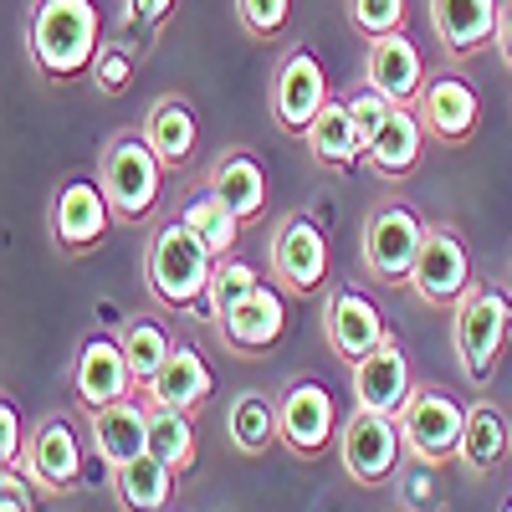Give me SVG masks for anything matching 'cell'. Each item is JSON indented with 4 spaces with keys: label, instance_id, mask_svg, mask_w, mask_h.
<instances>
[{
    "label": "cell",
    "instance_id": "484cf974",
    "mask_svg": "<svg viewBox=\"0 0 512 512\" xmlns=\"http://www.w3.org/2000/svg\"><path fill=\"white\" fill-rule=\"evenodd\" d=\"M303 144H308V154H313L318 169H354V164H364V134H359V123H354L349 98L344 103L328 98L323 113L313 118V128L303 134Z\"/></svg>",
    "mask_w": 512,
    "mask_h": 512
},
{
    "label": "cell",
    "instance_id": "603a6c76",
    "mask_svg": "<svg viewBox=\"0 0 512 512\" xmlns=\"http://www.w3.org/2000/svg\"><path fill=\"white\" fill-rule=\"evenodd\" d=\"M139 134L154 144V154L164 159V169H185V164L195 159V149H200V118H195L190 98L164 93V98H154V108L144 113Z\"/></svg>",
    "mask_w": 512,
    "mask_h": 512
},
{
    "label": "cell",
    "instance_id": "74e56055",
    "mask_svg": "<svg viewBox=\"0 0 512 512\" xmlns=\"http://www.w3.org/2000/svg\"><path fill=\"white\" fill-rule=\"evenodd\" d=\"M349 108H354V123H359V134H364V144H369V139L379 134V123L390 118V108H395V103L384 98L379 88H359V93L349 98Z\"/></svg>",
    "mask_w": 512,
    "mask_h": 512
},
{
    "label": "cell",
    "instance_id": "d6a6232c",
    "mask_svg": "<svg viewBox=\"0 0 512 512\" xmlns=\"http://www.w3.org/2000/svg\"><path fill=\"white\" fill-rule=\"evenodd\" d=\"M256 287V267H246V262H236V256H221L216 262V272H210V287H205V303H200V313H205V323H221L241 297Z\"/></svg>",
    "mask_w": 512,
    "mask_h": 512
},
{
    "label": "cell",
    "instance_id": "9a60e30c",
    "mask_svg": "<svg viewBox=\"0 0 512 512\" xmlns=\"http://www.w3.org/2000/svg\"><path fill=\"white\" fill-rule=\"evenodd\" d=\"M415 113L436 144H466L482 123V98L461 72H431L415 98Z\"/></svg>",
    "mask_w": 512,
    "mask_h": 512
},
{
    "label": "cell",
    "instance_id": "60d3db41",
    "mask_svg": "<svg viewBox=\"0 0 512 512\" xmlns=\"http://www.w3.org/2000/svg\"><path fill=\"white\" fill-rule=\"evenodd\" d=\"M21 472H6V482H0V512H26V497H21Z\"/></svg>",
    "mask_w": 512,
    "mask_h": 512
},
{
    "label": "cell",
    "instance_id": "8d00e7d4",
    "mask_svg": "<svg viewBox=\"0 0 512 512\" xmlns=\"http://www.w3.org/2000/svg\"><path fill=\"white\" fill-rule=\"evenodd\" d=\"M400 482H405V487H400L405 507H431V502L441 497V482H436V466H431V461H415V456H410V466H405Z\"/></svg>",
    "mask_w": 512,
    "mask_h": 512
},
{
    "label": "cell",
    "instance_id": "7c38bea8",
    "mask_svg": "<svg viewBox=\"0 0 512 512\" xmlns=\"http://www.w3.org/2000/svg\"><path fill=\"white\" fill-rule=\"evenodd\" d=\"M328 103V72L308 47H292L272 77V118L282 134H308L313 118Z\"/></svg>",
    "mask_w": 512,
    "mask_h": 512
},
{
    "label": "cell",
    "instance_id": "ba28073f",
    "mask_svg": "<svg viewBox=\"0 0 512 512\" xmlns=\"http://www.w3.org/2000/svg\"><path fill=\"white\" fill-rule=\"evenodd\" d=\"M277 431H282V446L292 456H303V461H313L333 446L338 410H333V395H328L323 379L303 374L277 395Z\"/></svg>",
    "mask_w": 512,
    "mask_h": 512
},
{
    "label": "cell",
    "instance_id": "f1b7e54d",
    "mask_svg": "<svg viewBox=\"0 0 512 512\" xmlns=\"http://www.w3.org/2000/svg\"><path fill=\"white\" fill-rule=\"evenodd\" d=\"M226 441L241 451V456H262L272 441H282L277 431V405L256 390H241L226 410Z\"/></svg>",
    "mask_w": 512,
    "mask_h": 512
},
{
    "label": "cell",
    "instance_id": "7a4b0ae2",
    "mask_svg": "<svg viewBox=\"0 0 512 512\" xmlns=\"http://www.w3.org/2000/svg\"><path fill=\"white\" fill-rule=\"evenodd\" d=\"M221 256L210 251L195 226L185 216L164 221L154 236H149V251H144V282L154 292L159 308H175V313H190L205 303V287H210V272H216Z\"/></svg>",
    "mask_w": 512,
    "mask_h": 512
},
{
    "label": "cell",
    "instance_id": "8fae6325",
    "mask_svg": "<svg viewBox=\"0 0 512 512\" xmlns=\"http://www.w3.org/2000/svg\"><path fill=\"white\" fill-rule=\"evenodd\" d=\"M472 251H466L456 226H431L425 231V246L415 256V272H410V292L431 308H456V297L472 287Z\"/></svg>",
    "mask_w": 512,
    "mask_h": 512
},
{
    "label": "cell",
    "instance_id": "52a82bcc",
    "mask_svg": "<svg viewBox=\"0 0 512 512\" xmlns=\"http://www.w3.org/2000/svg\"><path fill=\"white\" fill-rule=\"evenodd\" d=\"M400 420L384 415V410H364L354 405V415L338 425V461H344V477L354 487H379L400 472Z\"/></svg>",
    "mask_w": 512,
    "mask_h": 512
},
{
    "label": "cell",
    "instance_id": "d6986e66",
    "mask_svg": "<svg viewBox=\"0 0 512 512\" xmlns=\"http://www.w3.org/2000/svg\"><path fill=\"white\" fill-rule=\"evenodd\" d=\"M502 0H431V26L451 57H477L497 47Z\"/></svg>",
    "mask_w": 512,
    "mask_h": 512
},
{
    "label": "cell",
    "instance_id": "d4e9b609",
    "mask_svg": "<svg viewBox=\"0 0 512 512\" xmlns=\"http://www.w3.org/2000/svg\"><path fill=\"white\" fill-rule=\"evenodd\" d=\"M216 390V374L200 359L195 344H175V354L164 359V369L144 384L149 405H175V410H200V400H210Z\"/></svg>",
    "mask_w": 512,
    "mask_h": 512
},
{
    "label": "cell",
    "instance_id": "e0dca14e",
    "mask_svg": "<svg viewBox=\"0 0 512 512\" xmlns=\"http://www.w3.org/2000/svg\"><path fill=\"white\" fill-rule=\"evenodd\" d=\"M323 338H328V349L338 359L359 364L364 354H374L384 338H390V328H384L379 308L369 303L359 287H333L323 297Z\"/></svg>",
    "mask_w": 512,
    "mask_h": 512
},
{
    "label": "cell",
    "instance_id": "277c9868",
    "mask_svg": "<svg viewBox=\"0 0 512 512\" xmlns=\"http://www.w3.org/2000/svg\"><path fill=\"white\" fill-rule=\"evenodd\" d=\"M98 180L108 190V205L118 221H144L149 210L159 205V185H164V159L154 154V144L134 128H123L103 144V159H98Z\"/></svg>",
    "mask_w": 512,
    "mask_h": 512
},
{
    "label": "cell",
    "instance_id": "44dd1931",
    "mask_svg": "<svg viewBox=\"0 0 512 512\" xmlns=\"http://www.w3.org/2000/svg\"><path fill=\"white\" fill-rule=\"evenodd\" d=\"M88 431H93V451L113 472V466L149 451V400L128 395V400H113L103 410H88Z\"/></svg>",
    "mask_w": 512,
    "mask_h": 512
},
{
    "label": "cell",
    "instance_id": "83f0119b",
    "mask_svg": "<svg viewBox=\"0 0 512 512\" xmlns=\"http://www.w3.org/2000/svg\"><path fill=\"white\" fill-rule=\"evenodd\" d=\"M175 466H164L154 451L134 456V461H123L113 466V497L123 512H164L169 497H175Z\"/></svg>",
    "mask_w": 512,
    "mask_h": 512
},
{
    "label": "cell",
    "instance_id": "b9f144b4",
    "mask_svg": "<svg viewBox=\"0 0 512 512\" xmlns=\"http://www.w3.org/2000/svg\"><path fill=\"white\" fill-rule=\"evenodd\" d=\"M497 57L512 72V0H502V21H497Z\"/></svg>",
    "mask_w": 512,
    "mask_h": 512
},
{
    "label": "cell",
    "instance_id": "f546056e",
    "mask_svg": "<svg viewBox=\"0 0 512 512\" xmlns=\"http://www.w3.org/2000/svg\"><path fill=\"white\" fill-rule=\"evenodd\" d=\"M118 344H123V354H128V369H134V384L144 390V384L164 369V359L175 354L180 338L169 333L159 318H128V323L118 328Z\"/></svg>",
    "mask_w": 512,
    "mask_h": 512
},
{
    "label": "cell",
    "instance_id": "ac0fdd59",
    "mask_svg": "<svg viewBox=\"0 0 512 512\" xmlns=\"http://www.w3.org/2000/svg\"><path fill=\"white\" fill-rule=\"evenodd\" d=\"M364 77H369V88H379L390 103L415 108V98H420V88H425V77H431V72H425L415 41L405 31H390V36H374L369 41Z\"/></svg>",
    "mask_w": 512,
    "mask_h": 512
},
{
    "label": "cell",
    "instance_id": "7402d4cb",
    "mask_svg": "<svg viewBox=\"0 0 512 512\" xmlns=\"http://www.w3.org/2000/svg\"><path fill=\"white\" fill-rule=\"evenodd\" d=\"M420 154H425V123L405 103H395L390 118L379 123V134L364 144V164L374 169L379 180H405L410 169L420 164Z\"/></svg>",
    "mask_w": 512,
    "mask_h": 512
},
{
    "label": "cell",
    "instance_id": "4316f807",
    "mask_svg": "<svg viewBox=\"0 0 512 512\" xmlns=\"http://www.w3.org/2000/svg\"><path fill=\"white\" fill-rule=\"evenodd\" d=\"M205 185L216 190L241 221H256L267 210V169L256 164V154L251 149H226L216 164H210V175H205Z\"/></svg>",
    "mask_w": 512,
    "mask_h": 512
},
{
    "label": "cell",
    "instance_id": "2e32d148",
    "mask_svg": "<svg viewBox=\"0 0 512 512\" xmlns=\"http://www.w3.org/2000/svg\"><path fill=\"white\" fill-rule=\"evenodd\" d=\"M221 333V349L226 354H241V359H256V354H267L282 344V333H287V303H282V292L267 287V282H256L241 303L216 323Z\"/></svg>",
    "mask_w": 512,
    "mask_h": 512
},
{
    "label": "cell",
    "instance_id": "4dcf8cb0",
    "mask_svg": "<svg viewBox=\"0 0 512 512\" xmlns=\"http://www.w3.org/2000/svg\"><path fill=\"white\" fill-rule=\"evenodd\" d=\"M149 451L185 477L190 466H195V425H190V410L149 405Z\"/></svg>",
    "mask_w": 512,
    "mask_h": 512
},
{
    "label": "cell",
    "instance_id": "3957f363",
    "mask_svg": "<svg viewBox=\"0 0 512 512\" xmlns=\"http://www.w3.org/2000/svg\"><path fill=\"white\" fill-rule=\"evenodd\" d=\"M512 333V303L497 287L472 282L456 297V313H451V338H456V359H461V379L466 384H492L502 344Z\"/></svg>",
    "mask_w": 512,
    "mask_h": 512
},
{
    "label": "cell",
    "instance_id": "cb8c5ba5",
    "mask_svg": "<svg viewBox=\"0 0 512 512\" xmlns=\"http://www.w3.org/2000/svg\"><path fill=\"white\" fill-rule=\"evenodd\" d=\"M512 456V415L492 400L466 405V431H461V466L472 477H492L497 466Z\"/></svg>",
    "mask_w": 512,
    "mask_h": 512
},
{
    "label": "cell",
    "instance_id": "6da1fadb",
    "mask_svg": "<svg viewBox=\"0 0 512 512\" xmlns=\"http://www.w3.org/2000/svg\"><path fill=\"white\" fill-rule=\"evenodd\" d=\"M26 52L47 77L93 72L103 52V16L93 0H36L26 26Z\"/></svg>",
    "mask_w": 512,
    "mask_h": 512
},
{
    "label": "cell",
    "instance_id": "e575fe53",
    "mask_svg": "<svg viewBox=\"0 0 512 512\" xmlns=\"http://www.w3.org/2000/svg\"><path fill=\"white\" fill-rule=\"evenodd\" d=\"M287 16H292V0H236V21L256 41H272L287 26Z\"/></svg>",
    "mask_w": 512,
    "mask_h": 512
},
{
    "label": "cell",
    "instance_id": "ffe728a7",
    "mask_svg": "<svg viewBox=\"0 0 512 512\" xmlns=\"http://www.w3.org/2000/svg\"><path fill=\"white\" fill-rule=\"evenodd\" d=\"M354 374V405H364V410H384V415H395L405 400H410V359H405V349L395 344V338H384V344L374 349V354H364L359 364H349Z\"/></svg>",
    "mask_w": 512,
    "mask_h": 512
},
{
    "label": "cell",
    "instance_id": "7bdbcfd3",
    "mask_svg": "<svg viewBox=\"0 0 512 512\" xmlns=\"http://www.w3.org/2000/svg\"><path fill=\"white\" fill-rule=\"evenodd\" d=\"M502 512H512V497H507V502H502Z\"/></svg>",
    "mask_w": 512,
    "mask_h": 512
},
{
    "label": "cell",
    "instance_id": "30bf717a",
    "mask_svg": "<svg viewBox=\"0 0 512 512\" xmlns=\"http://www.w3.org/2000/svg\"><path fill=\"white\" fill-rule=\"evenodd\" d=\"M11 472H21L26 482H36L52 497H67L82 482V436L72 431V420L67 415L36 420V431L26 436V456H21V466H11Z\"/></svg>",
    "mask_w": 512,
    "mask_h": 512
},
{
    "label": "cell",
    "instance_id": "8992f818",
    "mask_svg": "<svg viewBox=\"0 0 512 512\" xmlns=\"http://www.w3.org/2000/svg\"><path fill=\"white\" fill-rule=\"evenodd\" d=\"M425 226L415 210L405 200H384L369 210V221H364V241H359V256H364V272L384 287H400L410 282L415 272V256L425 246Z\"/></svg>",
    "mask_w": 512,
    "mask_h": 512
},
{
    "label": "cell",
    "instance_id": "4fadbf2b",
    "mask_svg": "<svg viewBox=\"0 0 512 512\" xmlns=\"http://www.w3.org/2000/svg\"><path fill=\"white\" fill-rule=\"evenodd\" d=\"M108 221H118V216H113V205H108L103 180L77 175V180H67V185L57 190V200H52V241H57V251H67V256H82V251L103 246Z\"/></svg>",
    "mask_w": 512,
    "mask_h": 512
},
{
    "label": "cell",
    "instance_id": "ab89813d",
    "mask_svg": "<svg viewBox=\"0 0 512 512\" xmlns=\"http://www.w3.org/2000/svg\"><path fill=\"white\" fill-rule=\"evenodd\" d=\"M0 436H6V441H0V461H6V472H11V466H21V456H26L21 415H16V405H11V400L0 405Z\"/></svg>",
    "mask_w": 512,
    "mask_h": 512
},
{
    "label": "cell",
    "instance_id": "5b68a950",
    "mask_svg": "<svg viewBox=\"0 0 512 512\" xmlns=\"http://www.w3.org/2000/svg\"><path fill=\"white\" fill-rule=\"evenodd\" d=\"M400 420V441H405V456L415 461H431V466H446L461 456V431H466V405L451 400L441 384H415L410 400L395 410Z\"/></svg>",
    "mask_w": 512,
    "mask_h": 512
},
{
    "label": "cell",
    "instance_id": "f35d334b",
    "mask_svg": "<svg viewBox=\"0 0 512 512\" xmlns=\"http://www.w3.org/2000/svg\"><path fill=\"white\" fill-rule=\"evenodd\" d=\"M175 6L180 0H123V26L128 31H154V26H164V16Z\"/></svg>",
    "mask_w": 512,
    "mask_h": 512
},
{
    "label": "cell",
    "instance_id": "1f68e13d",
    "mask_svg": "<svg viewBox=\"0 0 512 512\" xmlns=\"http://www.w3.org/2000/svg\"><path fill=\"white\" fill-rule=\"evenodd\" d=\"M185 221L195 226V236L210 246V251H216V256H231L236 251V236H241V216H236V210L216 195V190H200V195H190V205H185Z\"/></svg>",
    "mask_w": 512,
    "mask_h": 512
},
{
    "label": "cell",
    "instance_id": "836d02e7",
    "mask_svg": "<svg viewBox=\"0 0 512 512\" xmlns=\"http://www.w3.org/2000/svg\"><path fill=\"white\" fill-rule=\"evenodd\" d=\"M405 11H410V0H349V26L374 41V36L400 31L405 26Z\"/></svg>",
    "mask_w": 512,
    "mask_h": 512
},
{
    "label": "cell",
    "instance_id": "d590c367",
    "mask_svg": "<svg viewBox=\"0 0 512 512\" xmlns=\"http://www.w3.org/2000/svg\"><path fill=\"white\" fill-rule=\"evenodd\" d=\"M128 82H134V57L123 47H103L98 62H93V88L103 98H118V93H128Z\"/></svg>",
    "mask_w": 512,
    "mask_h": 512
},
{
    "label": "cell",
    "instance_id": "9c48e42d",
    "mask_svg": "<svg viewBox=\"0 0 512 512\" xmlns=\"http://www.w3.org/2000/svg\"><path fill=\"white\" fill-rule=\"evenodd\" d=\"M267 267H272L277 287L292 292V297L318 292L323 277H328V236H323V226L308 221V216H282L277 231H272Z\"/></svg>",
    "mask_w": 512,
    "mask_h": 512
},
{
    "label": "cell",
    "instance_id": "5bb4252c",
    "mask_svg": "<svg viewBox=\"0 0 512 512\" xmlns=\"http://www.w3.org/2000/svg\"><path fill=\"white\" fill-rule=\"evenodd\" d=\"M134 390H139V384H134V369H128V354L118 344V333L82 338V349L72 359V395H77L82 415L103 410L113 400H128Z\"/></svg>",
    "mask_w": 512,
    "mask_h": 512
}]
</instances>
